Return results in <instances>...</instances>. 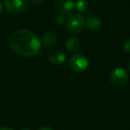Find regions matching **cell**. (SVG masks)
<instances>
[{"instance_id": "cell-16", "label": "cell", "mask_w": 130, "mask_h": 130, "mask_svg": "<svg viewBox=\"0 0 130 130\" xmlns=\"http://www.w3.org/2000/svg\"><path fill=\"white\" fill-rule=\"evenodd\" d=\"M33 2L36 3V4H40V3H42L44 1V0H32Z\"/></svg>"}, {"instance_id": "cell-4", "label": "cell", "mask_w": 130, "mask_h": 130, "mask_svg": "<svg viewBox=\"0 0 130 130\" xmlns=\"http://www.w3.org/2000/svg\"><path fill=\"white\" fill-rule=\"evenodd\" d=\"M69 65L73 72L81 73L88 68V60L83 54H77L70 59Z\"/></svg>"}, {"instance_id": "cell-2", "label": "cell", "mask_w": 130, "mask_h": 130, "mask_svg": "<svg viewBox=\"0 0 130 130\" xmlns=\"http://www.w3.org/2000/svg\"><path fill=\"white\" fill-rule=\"evenodd\" d=\"M65 29L71 34H78L84 29L86 25L85 19L79 13L71 14L65 20Z\"/></svg>"}, {"instance_id": "cell-3", "label": "cell", "mask_w": 130, "mask_h": 130, "mask_svg": "<svg viewBox=\"0 0 130 130\" xmlns=\"http://www.w3.org/2000/svg\"><path fill=\"white\" fill-rule=\"evenodd\" d=\"M5 7L10 13L22 14L29 7V0H4Z\"/></svg>"}, {"instance_id": "cell-7", "label": "cell", "mask_w": 130, "mask_h": 130, "mask_svg": "<svg viewBox=\"0 0 130 130\" xmlns=\"http://www.w3.org/2000/svg\"><path fill=\"white\" fill-rule=\"evenodd\" d=\"M48 61L54 65H60L66 61V56L61 51L53 50L48 54Z\"/></svg>"}, {"instance_id": "cell-8", "label": "cell", "mask_w": 130, "mask_h": 130, "mask_svg": "<svg viewBox=\"0 0 130 130\" xmlns=\"http://www.w3.org/2000/svg\"><path fill=\"white\" fill-rule=\"evenodd\" d=\"M56 41V34L53 30H47L43 34L42 38V43L45 47H51L55 44Z\"/></svg>"}, {"instance_id": "cell-14", "label": "cell", "mask_w": 130, "mask_h": 130, "mask_svg": "<svg viewBox=\"0 0 130 130\" xmlns=\"http://www.w3.org/2000/svg\"><path fill=\"white\" fill-rule=\"evenodd\" d=\"M0 130H14L12 127H8V126H3V127H0Z\"/></svg>"}, {"instance_id": "cell-10", "label": "cell", "mask_w": 130, "mask_h": 130, "mask_svg": "<svg viewBox=\"0 0 130 130\" xmlns=\"http://www.w3.org/2000/svg\"><path fill=\"white\" fill-rule=\"evenodd\" d=\"M65 46L69 53H71V54L77 53L80 47V40L77 38H71L67 40Z\"/></svg>"}, {"instance_id": "cell-19", "label": "cell", "mask_w": 130, "mask_h": 130, "mask_svg": "<svg viewBox=\"0 0 130 130\" xmlns=\"http://www.w3.org/2000/svg\"><path fill=\"white\" fill-rule=\"evenodd\" d=\"M21 130H30L29 128H27V127H24V128H22Z\"/></svg>"}, {"instance_id": "cell-13", "label": "cell", "mask_w": 130, "mask_h": 130, "mask_svg": "<svg viewBox=\"0 0 130 130\" xmlns=\"http://www.w3.org/2000/svg\"><path fill=\"white\" fill-rule=\"evenodd\" d=\"M54 21H55V22L57 24H62L63 22H65V19H64V17H63V14L57 15V16L55 17V19H54Z\"/></svg>"}, {"instance_id": "cell-15", "label": "cell", "mask_w": 130, "mask_h": 130, "mask_svg": "<svg viewBox=\"0 0 130 130\" xmlns=\"http://www.w3.org/2000/svg\"><path fill=\"white\" fill-rule=\"evenodd\" d=\"M39 130H53L50 126H42Z\"/></svg>"}, {"instance_id": "cell-18", "label": "cell", "mask_w": 130, "mask_h": 130, "mask_svg": "<svg viewBox=\"0 0 130 130\" xmlns=\"http://www.w3.org/2000/svg\"><path fill=\"white\" fill-rule=\"evenodd\" d=\"M127 68H128V71H129V72H130V61H129V62H128Z\"/></svg>"}, {"instance_id": "cell-6", "label": "cell", "mask_w": 130, "mask_h": 130, "mask_svg": "<svg viewBox=\"0 0 130 130\" xmlns=\"http://www.w3.org/2000/svg\"><path fill=\"white\" fill-rule=\"evenodd\" d=\"M55 6L61 14H68L74 10L75 3L73 0H56Z\"/></svg>"}, {"instance_id": "cell-5", "label": "cell", "mask_w": 130, "mask_h": 130, "mask_svg": "<svg viewBox=\"0 0 130 130\" xmlns=\"http://www.w3.org/2000/svg\"><path fill=\"white\" fill-rule=\"evenodd\" d=\"M109 78H110V81L113 85L122 86L127 81L128 73L126 72V70L122 69V68H116L111 71Z\"/></svg>"}, {"instance_id": "cell-9", "label": "cell", "mask_w": 130, "mask_h": 130, "mask_svg": "<svg viewBox=\"0 0 130 130\" xmlns=\"http://www.w3.org/2000/svg\"><path fill=\"white\" fill-rule=\"evenodd\" d=\"M86 26L91 31L99 30L102 27V21L97 17L91 16L87 18V22H86Z\"/></svg>"}, {"instance_id": "cell-17", "label": "cell", "mask_w": 130, "mask_h": 130, "mask_svg": "<svg viewBox=\"0 0 130 130\" xmlns=\"http://www.w3.org/2000/svg\"><path fill=\"white\" fill-rule=\"evenodd\" d=\"M2 12H3V5H2V3L0 2V16L2 14Z\"/></svg>"}, {"instance_id": "cell-12", "label": "cell", "mask_w": 130, "mask_h": 130, "mask_svg": "<svg viewBox=\"0 0 130 130\" xmlns=\"http://www.w3.org/2000/svg\"><path fill=\"white\" fill-rule=\"evenodd\" d=\"M123 48H124L125 52L130 54V39H127L124 42V44H123Z\"/></svg>"}, {"instance_id": "cell-1", "label": "cell", "mask_w": 130, "mask_h": 130, "mask_svg": "<svg viewBox=\"0 0 130 130\" xmlns=\"http://www.w3.org/2000/svg\"><path fill=\"white\" fill-rule=\"evenodd\" d=\"M9 45L13 52L24 57L35 56L41 49L39 38L28 29H20L13 32L9 38Z\"/></svg>"}, {"instance_id": "cell-11", "label": "cell", "mask_w": 130, "mask_h": 130, "mask_svg": "<svg viewBox=\"0 0 130 130\" xmlns=\"http://www.w3.org/2000/svg\"><path fill=\"white\" fill-rule=\"evenodd\" d=\"M87 2L86 0H77L75 3V8L80 13H84L87 10Z\"/></svg>"}]
</instances>
